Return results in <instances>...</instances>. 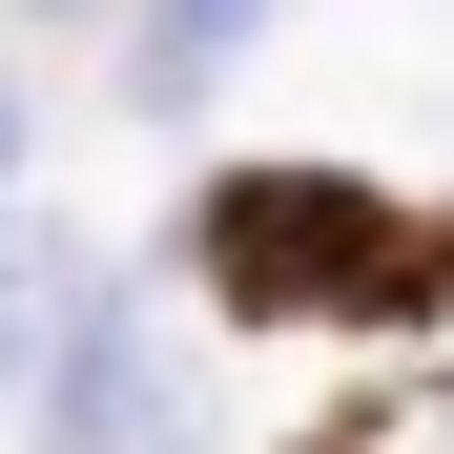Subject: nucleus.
<instances>
[{"label":"nucleus","instance_id":"nucleus-1","mask_svg":"<svg viewBox=\"0 0 454 454\" xmlns=\"http://www.w3.org/2000/svg\"><path fill=\"white\" fill-rule=\"evenodd\" d=\"M207 269L248 289V310H413L434 289V227L372 207V186H331V166H248L207 207Z\"/></svg>","mask_w":454,"mask_h":454},{"label":"nucleus","instance_id":"nucleus-4","mask_svg":"<svg viewBox=\"0 0 454 454\" xmlns=\"http://www.w3.org/2000/svg\"><path fill=\"white\" fill-rule=\"evenodd\" d=\"M0 166H21V104H0Z\"/></svg>","mask_w":454,"mask_h":454},{"label":"nucleus","instance_id":"nucleus-3","mask_svg":"<svg viewBox=\"0 0 454 454\" xmlns=\"http://www.w3.org/2000/svg\"><path fill=\"white\" fill-rule=\"evenodd\" d=\"M62 331H83V248L62 227H0V372H62Z\"/></svg>","mask_w":454,"mask_h":454},{"label":"nucleus","instance_id":"nucleus-2","mask_svg":"<svg viewBox=\"0 0 454 454\" xmlns=\"http://www.w3.org/2000/svg\"><path fill=\"white\" fill-rule=\"evenodd\" d=\"M42 393H62V454H186V372L145 351L124 310H83V331H62V372H42Z\"/></svg>","mask_w":454,"mask_h":454}]
</instances>
